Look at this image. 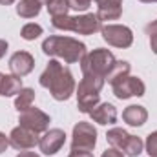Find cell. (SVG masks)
Instances as JSON below:
<instances>
[{"label": "cell", "mask_w": 157, "mask_h": 157, "mask_svg": "<svg viewBox=\"0 0 157 157\" xmlns=\"http://www.w3.org/2000/svg\"><path fill=\"white\" fill-rule=\"evenodd\" d=\"M40 86L49 90L51 97L55 101H68L75 93V78L68 68H64L59 60H49L46 70L39 78Z\"/></svg>", "instance_id": "cell-1"}, {"label": "cell", "mask_w": 157, "mask_h": 157, "mask_svg": "<svg viewBox=\"0 0 157 157\" xmlns=\"http://www.w3.org/2000/svg\"><path fill=\"white\" fill-rule=\"evenodd\" d=\"M42 51L48 57H55V59H62L68 64H75L80 62L86 55V46L84 42L73 39V37H48L42 42Z\"/></svg>", "instance_id": "cell-2"}, {"label": "cell", "mask_w": 157, "mask_h": 157, "mask_svg": "<svg viewBox=\"0 0 157 157\" xmlns=\"http://www.w3.org/2000/svg\"><path fill=\"white\" fill-rule=\"evenodd\" d=\"M51 26L55 29L73 31L78 35H95L97 31H101L102 22L99 20L97 15L86 13V15H77V17H70V15L51 17Z\"/></svg>", "instance_id": "cell-3"}, {"label": "cell", "mask_w": 157, "mask_h": 157, "mask_svg": "<svg viewBox=\"0 0 157 157\" xmlns=\"http://www.w3.org/2000/svg\"><path fill=\"white\" fill-rule=\"evenodd\" d=\"M104 78L82 75V80L75 88L77 91V108L82 113H90L99 102H101V90L104 86Z\"/></svg>", "instance_id": "cell-4"}, {"label": "cell", "mask_w": 157, "mask_h": 157, "mask_svg": "<svg viewBox=\"0 0 157 157\" xmlns=\"http://www.w3.org/2000/svg\"><path fill=\"white\" fill-rule=\"evenodd\" d=\"M113 64H115L113 53L110 49L97 48V49L84 55V59L80 60V70H82V75L101 77L106 80V75H108V71L112 70Z\"/></svg>", "instance_id": "cell-5"}, {"label": "cell", "mask_w": 157, "mask_h": 157, "mask_svg": "<svg viewBox=\"0 0 157 157\" xmlns=\"http://www.w3.org/2000/svg\"><path fill=\"white\" fill-rule=\"evenodd\" d=\"M71 150H82V152H91L97 144V128L91 122L80 121L73 126V135H71Z\"/></svg>", "instance_id": "cell-6"}, {"label": "cell", "mask_w": 157, "mask_h": 157, "mask_svg": "<svg viewBox=\"0 0 157 157\" xmlns=\"http://www.w3.org/2000/svg\"><path fill=\"white\" fill-rule=\"evenodd\" d=\"M101 35L113 48H130L133 44V33L128 26L121 24H106L101 28Z\"/></svg>", "instance_id": "cell-7"}, {"label": "cell", "mask_w": 157, "mask_h": 157, "mask_svg": "<svg viewBox=\"0 0 157 157\" xmlns=\"http://www.w3.org/2000/svg\"><path fill=\"white\" fill-rule=\"evenodd\" d=\"M18 122H20L18 126H24V128H28V130H31L35 133H42V132L48 130L51 119H49L48 113H44L42 110L31 106V108H28V110H24V112L18 113Z\"/></svg>", "instance_id": "cell-8"}, {"label": "cell", "mask_w": 157, "mask_h": 157, "mask_svg": "<svg viewBox=\"0 0 157 157\" xmlns=\"http://www.w3.org/2000/svg\"><path fill=\"white\" fill-rule=\"evenodd\" d=\"M112 88H113V95L121 101L130 99V97H143L144 91H146V86L141 78L130 77V75L121 78L115 84H112Z\"/></svg>", "instance_id": "cell-9"}, {"label": "cell", "mask_w": 157, "mask_h": 157, "mask_svg": "<svg viewBox=\"0 0 157 157\" xmlns=\"http://www.w3.org/2000/svg\"><path fill=\"white\" fill-rule=\"evenodd\" d=\"M66 143V133L64 130L60 128H51V130H46L44 135L39 139V148L44 155H53L57 154Z\"/></svg>", "instance_id": "cell-10"}, {"label": "cell", "mask_w": 157, "mask_h": 157, "mask_svg": "<svg viewBox=\"0 0 157 157\" xmlns=\"http://www.w3.org/2000/svg\"><path fill=\"white\" fill-rule=\"evenodd\" d=\"M9 144L15 150H20V152L31 150L35 144H39V133H35V132H31L24 126H17L9 133Z\"/></svg>", "instance_id": "cell-11"}, {"label": "cell", "mask_w": 157, "mask_h": 157, "mask_svg": "<svg viewBox=\"0 0 157 157\" xmlns=\"http://www.w3.org/2000/svg\"><path fill=\"white\" fill-rule=\"evenodd\" d=\"M33 68H35V59L28 51H17L9 59V70H11V73L20 78L29 75L33 71Z\"/></svg>", "instance_id": "cell-12"}, {"label": "cell", "mask_w": 157, "mask_h": 157, "mask_svg": "<svg viewBox=\"0 0 157 157\" xmlns=\"http://www.w3.org/2000/svg\"><path fill=\"white\" fill-rule=\"evenodd\" d=\"M97 2V17L101 22L117 20L122 15V0H95Z\"/></svg>", "instance_id": "cell-13"}, {"label": "cell", "mask_w": 157, "mask_h": 157, "mask_svg": "<svg viewBox=\"0 0 157 157\" xmlns=\"http://www.w3.org/2000/svg\"><path fill=\"white\" fill-rule=\"evenodd\" d=\"M88 115L93 119V122L102 124V126H108V124H113L117 121V110L110 102H99Z\"/></svg>", "instance_id": "cell-14"}, {"label": "cell", "mask_w": 157, "mask_h": 157, "mask_svg": "<svg viewBox=\"0 0 157 157\" xmlns=\"http://www.w3.org/2000/svg\"><path fill=\"white\" fill-rule=\"evenodd\" d=\"M122 119L126 124L130 126H143L148 119V112L144 106H139V104H132L128 106L124 112H122Z\"/></svg>", "instance_id": "cell-15"}, {"label": "cell", "mask_w": 157, "mask_h": 157, "mask_svg": "<svg viewBox=\"0 0 157 157\" xmlns=\"http://www.w3.org/2000/svg\"><path fill=\"white\" fill-rule=\"evenodd\" d=\"M15 9L22 18H35L42 9V0H20Z\"/></svg>", "instance_id": "cell-16"}, {"label": "cell", "mask_w": 157, "mask_h": 157, "mask_svg": "<svg viewBox=\"0 0 157 157\" xmlns=\"http://www.w3.org/2000/svg\"><path fill=\"white\" fill-rule=\"evenodd\" d=\"M22 90V78L17 77V75H6L2 80V88H0V95L4 97H13V95H18Z\"/></svg>", "instance_id": "cell-17"}, {"label": "cell", "mask_w": 157, "mask_h": 157, "mask_svg": "<svg viewBox=\"0 0 157 157\" xmlns=\"http://www.w3.org/2000/svg\"><path fill=\"white\" fill-rule=\"evenodd\" d=\"M130 70H132L130 62H126V60H115V64L112 66V70H110L108 75H106V80H108L110 84H115L121 78L128 77V75H130Z\"/></svg>", "instance_id": "cell-18"}, {"label": "cell", "mask_w": 157, "mask_h": 157, "mask_svg": "<svg viewBox=\"0 0 157 157\" xmlns=\"http://www.w3.org/2000/svg\"><path fill=\"white\" fill-rule=\"evenodd\" d=\"M33 101H35V90H33V88H22L20 93H18L17 99H15V108H17V112L20 113V112L31 108V106H33Z\"/></svg>", "instance_id": "cell-19"}, {"label": "cell", "mask_w": 157, "mask_h": 157, "mask_svg": "<svg viewBox=\"0 0 157 157\" xmlns=\"http://www.w3.org/2000/svg\"><path fill=\"white\" fill-rule=\"evenodd\" d=\"M128 137H130V133H128L126 130H122V128H112V130L106 133V141H108L113 148L121 150V152H122V148H124Z\"/></svg>", "instance_id": "cell-20"}, {"label": "cell", "mask_w": 157, "mask_h": 157, "mask_svg": "<svg viewBox=\"0 0 157 157\" xmlns=\"http://www.w3.org/2000/svg\"><path fill=\"white\" fill-rule=\"evenodd\" d=\"M143 150H144L143 139L141 137H135V135H130L128 141H126V144H124V148H122V154L128 155V157H137V155L143 154Z\"/></svg>", "instance_id": "cell-21"}, {"label": "cell", "mask_w": 157, "mask_h": 157, "mask_svg": "<svg viewBox=\"0 0 157 157\" xmlns=\"http://www.w3.org/2000/svg\"><path fill=\"white\" fill-rule=\"evenodd\" d=\"M46 9L51 17H62V15H68L70 6H68V0H46Z\"/></svg>", "instance_id": "cell-22"}, {"label": "cell", "mask_w": 157, "mask_h": 157, "mask_svg": "<svg viewBox=\"0 0 157 157\" xmlns=\"http://www.w3.org/2000/svg\"><path fill=\"white\" fill-rule=\"evenodd\" d=\"M40 35H42V26L35 24V22H29L20 29V37L24 40H35L39 39Z\"/></svg>", "instance_id": "cell-23"}, {"label": "cell", "mask_w": 157, "mask_h": 157, "mask_svg": "<svg viewBox=\"0 0 157 157\" xmlns=\"http://www.w3.org/2000/svg\"><path fill=\"white\" fill-rule=\"evenodd\" d=\"M144 148H146V154L150 157H157V132H152V133L146 137Z\"/></svg>", "instance_id": "cell-24"}, {"label": "cell", "mask_w": 157, "mask_h": 157, "mask_svg": "<svg viewBox=\"0 0 157 157\" xmlns=\"http://www.w3.org/2000/svg\"><path fill=\"white\" fill-rule=\"evenodd\" d=\"M68 6L73 11H86L91 6V0H68Z\"/></svg>", "instance_id": "cell-25"}, {"label": "cell", "mask_w": 157, "mask_h": 157, "mask_svg": "<svg viewBox=\"0 0 157 157\" xmlns=\"http://www.w3.org/2000/svg\"><path fill=\"white\" fill-rule=\"evenodd\" d=\"M101 157H124V154H122L121 150H117V148L112 146V148H108L106 152H102V155Z\"/></svg>", "instance_id": "cell-26"}, {"label": "cell", "mask_w": 157, "mask_h": 157, "mask_svg": "<svg viewBox=\"0 0 157 157\" xmlns=\"http://www.w3.org/2000/svg\"><path fill=\"white\" fill-rule=\"evenodd\" d=\"M9 146V137H6V133L0 132V154H4Z\"/></svg>", "instance_id": "cell-27"}, {"label": "cell", "mask_w": 157, "mask_h": 157, "mask_svg": "<svg viewBox=\"0 0 157 157\" xmlns=\"http://www.w3.org/2000/svg\"><path fill=\"white\" fill-rule=\"evenodd\" d=\"M68 157H93L91 152H82V150H71Z\"/></svg>", "instance_id": "cell-28"}, {"label": "cell", "mask_w": 157, "mask_h": 157, "mask_svg": "<svg viewBox=\"0 0 157 157\" xmlns=\"http://www.w3.org/2000/svg\"><path fill=\"white\" fill-rule=\"evenodd\" d=\"M150 48H152V51L157 55V31H152L150 33Z\"/></svg>", "instance_id": "cell-29"}, {"label": "cell", "mask_w": 157, "mask_h": 157, "mask_svg": "<svg viewBox=\"0 0 157 157\" xmlns=\"http://www.w3.org/2000/svg\"><path fill=\"white\" fill-rule=\"evenodd\" d=\"M7 48H9V44H7V40L0 39V59L6 55V51H7Z\"/></svg>", "instance_id": "cell-30"}, {"label": "cell", "mask_w": 157, "mask_h": 157, "mask_svg": "<svg viewBox=\"0 0 157 157\" xmlns=\"http://www.w3.org/2000/svg\"><path fill=\"white\" fill-rule=\"evenodd\" d=\"M144 29H146V33H148V35H150L152 31H157V20H154V22H150V24H148V26H146Z\"/></svg>", "instance_id": "cell-31"}, {"label": "cell", "mask_w": 157, "mask_h": 157, "mask_svg": "<svg viewBox=\"0 0 157 157\" xmlns=\"http://www.w3.org/2000/svg\"><path fill=\"white\" fill-rule=\"evenodd\" d=\"M17 157H40V155L39 154H35V152H28V150H26V152H20Z\"/></svg>", "instance_id": "cell-32"}, {"label": "cell", "mask_w": 157, "mask_h": 157, "mask_svg": "<svg viewBox=\"0 0 157 157\" xmlns=\"http://www.w3.org/2000/svg\"><path fill=\"white\" fill-rule=\"evenodd\" d=\"M17 0H0V4L2 6H11V4H15Z\"/></svg>", "instance_id": "cell-33"}, {"label": "cell", "mask_w": 157, "mask_h": 157, "mask_svg": "<svg viewBox=\"0 0 157 157\" xmlns=\"http://www.w3.org/2000/svg\"><path fill=\"white\" fill-rule=\"evenodd\" d=\"M139 2H144V4H152V2H157V0H139Z\"/></svg>", "instance_id": "cell-34"}, {"label": "cell", "mask_w": 157, "mask_h": 157, "mask_svg": "<svg viewBox=\"0 0 157 157\" xmlns=\"http://www.w3.org/2000/svg\"><path fill=\"white\" fill-rule=\"evenodd\" d=\"M4 77H6V75H4V73H0V88H2V80H4Z\"/></svg>", "instance_id": "cell-35"}, {"label": "cell", "mask_w": 157, "mask_h": 157, "mask_svg": "<svg viewBox=\"0 0 157 157\" xmlns=\"http://www.w3.org/2000/svg\"><path fill=\"white\" fill-rule=\"evenodd\" d=\"M42 2H46V0H42Z\"/></svg>", "instance_id": "cell-36"}]
</instances>
